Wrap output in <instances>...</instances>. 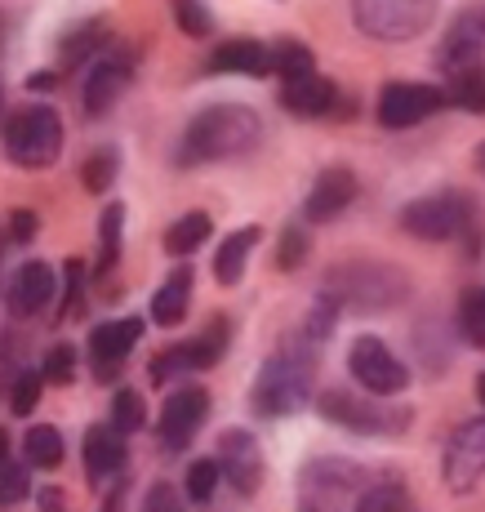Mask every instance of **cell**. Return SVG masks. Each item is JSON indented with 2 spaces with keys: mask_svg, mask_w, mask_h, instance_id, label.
Returning a JSON list of instances; mask_svg holds the SVG:
<instances>
[{
  "mask_svg": "<svg viewBox=\"0 0 485 512\" xmlns=\"http://www.w3.org/2000/svg\"><path fill=\"white\" fill-rule=\"evenodd\" d=\"M263 139V121L254 107L241 103H214L192 116V125L178 139V165H205V161H227V156L254 152Z\"/></svg>",
  "mask_w": 485,
  "mask_h": 512,
  "instance_id": "1",
  "label": "cell"
},
{
  "mask_svg": "<svg viewBox=\"0 0 485 512\" xmlns=\"http://www.w3.org/2000/svg\"><path fill=\"white\" fill-rule=\"evenodd\" d=\"M312 357L316 352H308V348L276 352V357L259 370V379H254L250 406L267 419L299 415V410L312 401Z\"/></svg>",
  "mask_w": 485,
  "mask_h": 512,
  "instance_id": "2",
  "label": "cell"
},
{
  "mask_svg": "<svg viewBox=\"0 0 485 512\" xmlns=\"http://www.w3.org/2000/svg\"><path fill=\"white\" fill-rule=\"evenodd\" d=\"M63 152V116L54 107L36 103L5 121V156L18 170H45Z\"/></svg>",
  "mask_w": 485,
  "mask_h": 512,
  "instance_id": "3",
  "label": "cell"
},
{
  "mask_svg": "<svg viewBox=\"0 0 485 512\" xmlns=\"http://www.w3.org/2000/svg\"><path fill=\"white\" fill-rule=\"evenodd\" d=\"M441 0H352L356 32L374 36V41H414L437 23Z\"/></svg>",
  "mask_w": 485,
  "mask_h": 512,
  "instance_id": "4",
  "label": "cell"
},
{
  "mask_svg": "<svg viewBox=\"0 0 485 512\" xmlns=\"http://www.w3.org/2000/svg\"><path fill=\"white\" fill-rule=\"evenodd\" d=\"M325 290L339 303H348V308L388 312L392 303L410 290V281H405L397 268H388V263H348V268H339L325 281Z\"/></svg>",
  "mask_w": 485,
  "mask_h": 512,
  "instance_id": "5",
  "label": "cell"
},
{
  "mask_svg": "<svg viewBox=\"0 0 485 512\" xmlns=\"http://www.w3.org/2000/svg\"><path fill=\"white\" fill-rule=\"evenodd\" d=\"M472 201L463 192H432L401 210V228L419 241H454L472 228Z\"/></svg>",
  "mask_w": 485,
  "mask_h": 512,
  "instance_id": "6",
  "label": "cell"
},
{
  "mask_svg": "<svg viewBox=\"0 0 485 512\" xmlns=\"http://www.w3.org/2000/svg\"><path fill=\"white\" fill-rule=\"evenodd\" d=\"M348 374L361 383L365 392H374V397H397V392H405V383H410L405 361L379 339V334H361V339H352Z\"/></svg>",
  "mask_w": 485,
  "mask_h": 512,
  "instance_id": "7",
  "label": "cell"
},
{
  "mask_svg": "<svg viewBox=\"0 0 485 512\" xmlns=\"http://www.w3.org/2000/svg\"><path fill=\"white\" fill-rule=\"evenodd\" d=\"M321 415L330 423L348 432H365V437H392V432H405L410 428V410H392V406H374V401H361L352 392H325L321 397Z\"/></svg>",
  "mask_w": 485,
  "mask_h": 512,
  "instance_id": "8",
  "label": "cell"
},
{
  "mask_svg": "<svg viewBox=\"0 0 485 512\" xmlns=\"http://www.w3.org/2000/svg\"><path fill=\"white\" fill-rule=\"evenodd\" d=\"M441 477L454 495L472 490L485 477V419H468L450 432L445 459H441Z\"/></svg>",
  "mask_w": 485,
  "mask_h": 512,
  "instance_id": "9",
  "label": "cell"
},
{
  "mask_svg": "<svg viewBox=\"0 0 485 512\" xmlns=\"http://www.w3.org/2000/svg\"><path fill=\"white\" fill-rule=\"evenodd\" d=\"M445 107V94L437 85H423V81H392L383 85L379 94V125L383 130H410V125L428 121L432 112Z\"/></svg>",
  "mask_w": 485,
  "mask_h": 512,
  "instance_id": "10",
  "label": "cell"
},
{
  "mask_svg": "<svg viewBox=\"0 0 485 512\" xmlns=\"http://www.w3.org/2000/svg\"><path fill=\"white\" fill-rule=\"evenodd\" d=\"M223 348H227V321H210V330H205L201 339L178 343V348H170V352H161V357L147 361V379L165 383V379H174V374L205 370V366H214V361L223 357Z\"/></svg>",
  "mask_w": 485,
  "mask_h": 512,
  "instance_id": "11",
  "label": "cell"
},
{
  "mask_svg": "<svg viewBox=\"0 0 485 512\" xmlns=\"http://www.w3.org/2000/svg\"><path fill=\"white\" fill-rule=\"evenodd\" d=\"M205 415H210V392L205 388H178L174 397L161 406V419H156V437H161V446L183 450L187 441L201 432Z\"/></svg>",
  "mask_w": 485,
  "mask_h": 512,
  "instance_id": "12",
  "label": "cell"
},
{
  "mask_svg": "<svg viewBox=\"0 0 485 512\" xmlns=\"http://www.w3.org/2000/svg\"><path fill=\"white\" fill-rule=\"evenodd\" d=\"M437 67L450 81H459L463 72L485 67V14H463L459 23H454V32L445 36V45L437 54Z\"/></svg>",
  "mask_w": 485,
  "mask_h": 512,
  "instance_id": "13",
  "label": "cell"
},
{
  "mask_svg": "<svg viewBox=\"0 0 485 512\" xmlns=\"http://www.w3.org/2000/svg\"><path fill=\"white\" fill-rule=\"evenodd\" d=\"M138 339H143V321L138 317H116V321H103V326L89 330V357H94L98 379H112V374L125 366V357L134 352Z\"/></svg>",
  "mask_w": 485,
  "mask_h": 512,
  "instance_id": "14",
  "label": "cell"
},
{
  "mask_svg": "<svg viewBox=\"0 0 485 512\" xmlns=\"http://www.w3.org/2000/svg\"><path fill=\"white\" fill-rule=\"evenodd\" d=\"M219 468H223V477L241 490V495H254V490H259V481H263L259 441H254L245 428H227L219 437Z\"/></svg>",
  "mask_w": 485,
  "mask_h": 512,
  "instance_id": "15",
  "label": "cell"
},
{
  "mask_svg": "<svg viewBox=\"0 0 485 512\" xmlns=\"http://www.w3.org/2000/svg\"><path fill=\"white\" fill-rule=\"evenodd\" d=\"M352 201H356V174L343 170V165H330V170L316 174L308 201H303V219L308 223H330V219H339Z\"/></svg>",
  "mask_w": 485,
  "mask_h": 512,
  "instance_id": "16",
  "label": "cell"
},
{
  "mask_svg": "<svg viewBox=\"0 0 485 512\" xmlns=\"http://www.w3.org/2000/svg\"><path fill=\"white\" fill-rule=\"evenodd\" d=\"M45 303H54V268L32 259L9 281V312L14 317H36V312H45Z\"/></svg>",
  "mask_w": 485,
  "mask_h": 512,
  "instance_id": "17",
  "label": "cell"
},
{
  "mask_svg": "<svg viewBox=\"0 0 485 512\" xmlns=\"http://www.w3.org/2000/svg\"><path fill=\"white\" fill-rule=\"evenodd\" d=\"M85 468L94 481L112 477V472L125 468V432H116L112 423H94V428L85 432Z\"/></svg>",
  "mask_w": 485,
  "mask_h": 512,
  "instance_id": "18",
  "label": "cell"
},
{
  "mask_svg": "<svg viewBox=\"0 0 485 512\" xmlns=\"http://www.w3.org/2000/svg\"><path fill=\"white\" fill-rule=\"evenodd\" d=\"M125 81H130V58H103V63L89 72V81H85V112L89 116H103L107 107L121 98V90H125Z\"/></svg>",
  "mask_w": 485,
  "mask_h": 512,
  "instance_id": "19",
  "label": "cell"
},
{
  "mask_svg": "<svg viewBox=\"0 0 485 512\" xmlns=\"http://www.w3.org/2000/svg\"><path fill=\"white\" fill-rule=\"evenodd\" d=\"M210 72H245V76H263L272 72V49L263 41H223L210 54Z\"/></svg>",
  "mask_w": 485,
  "mask_h": 512,
  "instance_id": "20",
  "label": "cell"
},
{
  "mask_svg": "<svg viewBox=\"0 0 485 512\" xmlns=\"http://www.w3.org/2000/svg\"><path fill=\"white\" fill-rule=\"evenodd\" d=\"M281 103L299 116H325L339 103V85L325 81V76H303V81H285Z\"/></svg>",
  "mask_w": 485,
  "mask_h": 512,
  "instance_id": "21",
  "label": "cell"
},
{
  "mask_svg": "<svg viewBox=\"0 0 485 512\" xmlns=\"http://www.w3.org/2000/svg\"><path fill=\"white\" fill-rule=\"evenodd\" d=\"M259 236L263 228H236L232 236H223V245H219V254H214V281L219 285H236L245 277V259H250V250L259 245Z\"/></svg>",
  "mask_w": 485,
  "mask_h": 512,
  "instance_id": "22",
  "label": "cell"
},
{
  "mask_svg": "<svg viewBox=\"0 0 485 512\" xmlns=\"http://www.w3.org/2000/svg\"><path fill=\"white\" fill-rule=\"evenodd\" d=\"M187 299H192V268H174V277L152 294V321L174 330L187 317Z\"/></svg>",
  "mask_w": 485,
  "mask_h": 512,
  "instance_id": "23",
  "label": "cell"
},
{
  "mask_svg": "<svg viewBox=\"0 0 485 512\" xmlns=\"http://www.w3.org/2000/svg\"><path fill=\"white\" fill-rule=\"evenodd\" d=\"M210 232H214L210 214H201V210L183 214V219H174L170 232H165V254H174V259H187V254H196L205 241H210Z\"/></svg>",
  "mask_w": 485,
  "mask_h": 512,
  "instance_id": "24",
  "label": "cell"
},
{
  "mask_svg": "<svg viewBox=\"0 0 485 512\" xmlns=\"http://www.w3.org/2000/svg\"><path fill=\"white\" fill-rule=\"evenodd\" d=\"M23 455L32 468H58L63 464V432L54 423H32L23 437Z\"/></svg>",
  "mask_w": 485,
  "mask_h": 512,
  "instance_id": "25",
  "label": "cell"
},
{
  "mask_svg": "<svg viewBox=\"0 0 485 512\" xmlns=\"http://www.w3.org/2000/svg\"><path fill=\"white\" fill-rule=\"evenodd\" d=\"M272 72H281V81H303V76H316V58L303 41H276Z\"/></svg>",
  "mask_w": 485,
  "mask_h": 512,
  "instance_id": "26",
  "label": "cell"
},
{
  "mask_svg": "<svg viewBox=\"0 0 485 512\" xmlns=\"http://www.w3.org/2000/svg\"><path fill=\"white\" fill-rule=\"evenodd\" d=\"M410 504V495H405L401 481H370V486L356 495L352 512H401Z\"/></svg>",
  "mask_w": 485,
  "mask_h": 512,
  "instance_id": "27",
  "label": "cell"
},
{
  "mask_svg": "<svg viewBox=\"0 0 485 512\" xmlns=\"http://www.w3.org/2000/svg\"><path fill=\"white\" fill-rule=\"evenodd\" d=\"M121 228H125V205H107L103 210V223H98V272H112V263L121 259Z\"/></svg>",
  "mask_w": 485,
  "mask_h": 512,
  "instance_id": "28",
  "label": "cell"
},
{
  "mask_svg": "<svg viewBox=\"0 0 485 512\" xmlns=\"http://www.w3.org/2000/svg\"><path fill=\"white\" fill-rule=\"evenodd\" d=\"M103 45H107V27H103V23H85L81 32L67 36L58 54H63V67H81L85 58H94Z\"/></svg>",
  "mask_w": 485,
  "mask_h": 512,
  "instance_id": "29",
  "label": "cell"
},
{
  "mask_svg": "<svg viewBox=\"0 0 485 512\" xmlns=\"http://www.w3.org/2000/svg\"><path fill=\"white\" fill-rule=\"evenodd\" d=\"M459 330L472 348H485V290H463L459 299Z\"/></svg>",
  "mask_w": 485,
  "mask_h": 512,
  "instance_id": "30",
  "label": "cell"
},
{
  "mask_svg": "<svg viewBox=\"0 0 485 512\" xmlns=\"http://www.w3.org/2000/svg\"><path fill=\"white\" fill-rule=\"evenodd\" d=\"M219 481H223L219 459H196V464L187 468V499H192V504H210Z\"/></svg>",
  "mask_w": 485,
  "mask_h": 512,
  "instance_id": "31",
  "label": "cell"
},
{
  "mask_svg": "<svg viewBox=\"0 0 485 512\" xmlns=\"http://www.w3.org/2000/svg\"><path fill=\"white\" fill-rule=\"evenodd\" d=\"M41 388H45V374L41 370H18L14 374V388H9V415H32Z\"/></svg>",
  "mask_w": 485,
  "mask_h": 512,
  "instance_id": "32",
  "label": "cell"
},
{
  "mask_svg": "<svg viewBox=\"0 0 485 512\" xmlns=\"http://www.w3.org/2000/svg\"><path fill=\"white\" fill-rule=\"evenodd\" d=\"M147 423V415H143V397H138L134 388H121L112 397V428L116 432H138Z\"/></svg>",
  "mask_w": 485,
  "mask_h": 512,
  "instance_id": "33",
  "label": "cell"
},
{
  "mask_svg": "<svg viewBox=\"0 0 485 512\" xmlns=\"http://www.w3.org/2000/svg\"><path fill=\"white\" fill-rule=\"evenodd\" d=\"M450 98L463 107V112H485V67L463 72L459 81H450Z\"/></svg>",
  "mask_w": 485,
  "mask_h": 512,
  "instance_id": "34",
  "label": "cell"
},
{
  "mask_svg": "<svg viewBox=\"0 0 485 512\" xmlns=\"http://www.w3.org/2000/svg\"><path fill=\"white\" fill-rule=\"evenodd\" d=\"M308 250H312L308 232L290 223V228H285V236H281V250H276V268H281V272H294L303 259H308Z\"/></svg>",
  "mask_w": 485,
  "mask_h": 512,
  "instance_id": "35",
  "label": "cell"
},
{
  "mask_svg": "<svg viewBox=\"0 0 485 512\" xmlns=\"http://www.w3.org/2000/svg\"><path fill=\"white\" fill-rule=\"evenodd\" d=\"M27 490H32V481H27V468L9 459V464L0 468V508H14V504H23V499H27Z\"/></svg>",
  "mask_w": 485,
  "mask_h": 512,
  "instance_id": "36",
  "label": "cell"
},
{
  "mask_svg": "<svg viewBox=\"0 0 485 512\" xmlns=\"http://www.w3.org/2000/svg\"><path fill=\"white\" fill-rule=\"evenodd\" d=\"M41 374H45V383H72L76 379V352L67 348V343H58V348H49L45 352V366H41Z\"/></svg>",
  "mask_w": 485,
  "mask_h": 512,
  "instance_id": "37",
  "label": "cell"
},
{
  "mask_svg": "<svg viewBox=\"0 0 485 512\" xmlns=\"http://www.w3.org/2000/svg\"><path fill=\"white\" fill-rule=\"evenodd\" d=\"M174 5V18L187 36H210V9L201 0H170Z\"/></svg>",
  "mask_w": 485,
  "mask_h": 512,
  "instance_id": "38",
  "label": "cell"
},
{
  "mask_svg": "<svg viewBox=\"0 0 485 512\" xmlns=\"http://www.w3.org/2000/svg\"><path fill=\"white\" fill-rule=\"evenodd\" d=\"M112 174H116V152H94L85 161V187L89 192H107Z\"/></svg>",
  "mask_w": 485,
  "mask_h": 512,
  "instance_id": "39",
  "label": "cell"
},
{
  "mask_svg": "<svg viewBox=\"0 0 485 512\" xmlns=\"http://www.w3.org/2000/svg\"><path fill=\"white\" fill-rule=\"evenodd\" d=\"M143 512H187V508H183V495H178L170 481H156L143 499Z\"/></svg>",
  "mask_w": 485,
  "mask_h": 512,
  "instance_id": "40",
  "label": "cell"
},
{
  "mask_svg": "<svg viewBox=\"0 0 485 512\" xmlns=\"http://www.w3.org/2000/svg\"><path fill=\"white\" fill-rule=\"evenodd\" d=\"M63 277H67V285H63V317L67 312H76V299H81V259H67L63 263Z\"/></svg>",
  "mask_w": 485,
  "mask_h": 512,
  "instance_id": "41",
  "label": "cell"
},
{
  "mask_svg": "<svg viewBox=\"0 0 485 512\" xmlns=\"http://www.w3.org/2000/svg\"><path fill=\"white\" fill-rule=\"evenodd\" d=\"M9 232H14L18 245H27L36 236V214L32 210H14V214H9Z\"/></svg>",
  "mask_w": 485,
  "mask_h": 512,
  "instance_id": "42",
  "label": "cell"
},
{
  "mask_svg": "<svg viewBox=\"0 0 485 512\" xmlns=\"http://www.w3.org/2000/svg\"><path fill=\"white\" fill-rule=\"evenodd\" d=\"M58 508H63V499H58L54 490H45V495H41V512H58Z\"/></svg>",
  "mask_w": 485,
  "mask_h": 512,
  "instance_id": "43",
  "label": "cell"
},
{
  "mask_svg": "<svg viewBox=\"0 0 485 512\" xmlns=\"http://www.w3.org/2000/svg\"><path fill=\"white\" fill-rule=\"evenodd\" d=\"M5 464H9V432L0 428V468H5Z\"/></svg>",
  "mask_w": 485,
  "mask_h": 512,
  "instance_id": "44",
  "label": "cell"
},
{
  "mask_svg": "<svg viewBox=\"0 0 485 512\" xmlns=\"http://www.w3.org/2000/svg\"><path fill=\"white\" fill-rule=\"evenodd\" d=\"M27 85H32V90H49V85H54V76H49V72H45V76H32Z\"/></svg>",
  "mask_w": 485,
  "mask_h": 512,
  "instance_id": "45",
  "label": "cell"
},
{
  "mask_svg": "<svg viewBox=\"0 0 485 512\" xmlns=\"http://www.w3.org/2000/svg\"><path fill=\"white\" fill-rule=\"evenodd\" d=\"M477 401H481V410H485V370H481V379H477Z\"/></svg>",
  "mask_w": 485,
  "mask_h": 512,
  "instance_id": "46",
  "label": "cell"
},
{
  "mask_svg": "<svg viewBox=\"0 0 485 512\" xmlns=\"http://www.w3.org/2000/svg\"><path fill=\"white\" fill-rule=\"evenodd\" d=\"M477 165H481V174H485V143L477 147Z\"/></svg>",
  "mask_w": 485,
  "mask_h": 512,
  "instance_id": "47",
  "label": "cell"
},
{
  "mask_svg": "<svg viewBox=\"0 0 485 512\" xmlns=\"http://www.w3.org/2000/svg\"><path fill=\"white\" fill-rule=\"evenodd\" d=\"M0 103H5V85H0Z\"/></svg>",
  "mask_w": 485,
  "mask_h": 512,
  "instance_id": "48",
  "label": "cell"
}]
</instances>
